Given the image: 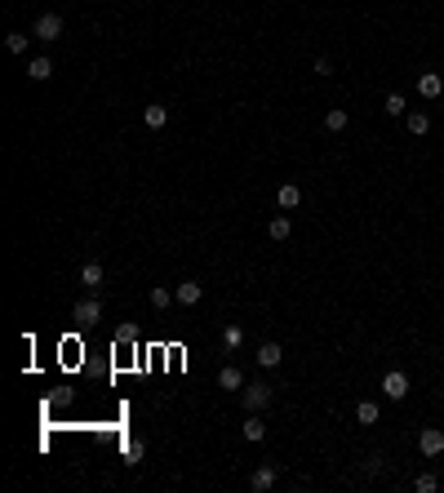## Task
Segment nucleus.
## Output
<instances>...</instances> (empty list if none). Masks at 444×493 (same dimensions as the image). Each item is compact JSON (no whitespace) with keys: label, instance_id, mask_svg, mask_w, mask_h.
Segmentation results:
<instances>
[{"label":"nucleus","instance_id":"f257e3e1","mask_svg":"<svg viewBox=\"0 0 444 493\" xmlns=\"http://www.w3.org/2000/svg\"><path fill=\"white\" fill-rule=\"evenodd\" d=\"M275 391L267 382H245V391H240V404H245V414H262V409H271Z\"/></svg>","mask_w":444,"mask_h":493},{"label":"nucleus","instance_id":"f03ea898","mask_svg":"<svg viewBox=\"0 0 444 493\" xmlns=\"http://www.w3.org/2000/svg\"><path fill=\"white\" fill-rule=\"evenodd\" d=\"M418 453H422V458H440L444 453V431L440 427H422L418 431Z\"/></svg>","mask_w":444,"mask_h":493},{"label":"nucleus","instance_id":"7ed1b4c3","mask_svg":"<svg viewBox=\"0 0 444 493\" xmlns=\"http://www.w3.org/2000/svg\"><path fill=\"white\" fill-rule=\"evenodd\" d=\"M31 36H36V40H45V45H54L58 36H63V18H58V14H40V18H36V27H31Z\"/></svg>","mask_w":444,"mask_h":493},{"label":"nucleus","instance_id":"20e7f679","mask_svg":"<svg viewBox=\"0 0 444 493\" xmlns=\"http://www.w3.org/2000/svg\"><path fill=\"white\" fill-rule=\"evenodd\" d=\"M275 480H280V467H275V462H262V467H254V476H249V489H254V493H267V489H275Z\"/></svg>","mask_w":444,"mask_h":493},{"label":"nucleus","instance_id":"39448f33","mask_svg":"<svg viewBox=\"0 0 444 493\" xmlns=\"http://www.w3.org/2000/svg\"><path fill=\"white\" fill-rule=\"evenodd\" d=\"M382 395H387V400H404V395H409V374L391 369V374L382 378Z\"/></svg>","mask_w":444,"mask_h":493},{"label":"nucleus","instance_id":"423d86ee","mask_svg":"<svg viewBox=\"0 0 444 493\" xmlns=\"http://www.w3.org/2000/svg\"><path fill=\"white\" fill-rule=\"evenodd\" d=\"M298 204H303V187H298V183H280V187H275V209H280V213L298 209Z\"/></svg>","mask_w":444,"mask_h":493},{"label":"nucleus","instance_id":"0eeeda50","mask_svg":"<svg viewBox=\"0 0 444 493\" xmlns=\"http://www.w3.org/2000/svg\"><path fill=\"white\" fill-rule=\"evenodd\" d=\"M280 360H284V347L280 342H262L258 347V369H280Z\"/></svg>","mask_w":444,"mask_h":493},{"label":"nucleus","instance_id":"6e6552de","mask_svg":"<svg viewBox=\"0 0 444 493\" xmlns=\"http://www.w3.org/2000/svg\"><path fill=\"white\" fill-rule=\"evenodd\" d=\"M71 316H76L80 324H98V320H102V303H98V298H85V303H76V311H71Z\"/></svg>","mask_w":444,"mask_h":493},{"label":"nucleus","instance_id":"1a4fd4ad","mask_svg":"<svg viewBox=\"0 0 444 493\" xmlns=\"http://www.w3.org/2000/svg\"><path fill=\"white\" fill-rule=\"evenodd\" d=\"M174 294H178V303H183V307H196L200 298H205V285H200V280H183Z\"/></svg>","mask_w":444,"mask_h":493},{"label":"nucleus","instance_id":"9d476101","mask_svg":"<svg viewBox=\"0 0 444 493\" xmlns=\"http://www.w3.org/2000/svg\"><path fill=\"white\" fill-rule=\"evenodd\" d=\"M218 387L222 391H245V374H240L236 365H222L218 369Z\"/></svg>","mask_w":444,"mask_h":493},{"label":"nucleus","instance_id":"9b49d317","mask_svg":"<svg viewBox=\"0 0 444 493\" xmlns=\"http://www.w3.org/2000/svg\"><path fill=\"white\" fill-rule=\"evenodd\" d=\"M418 93H422V98H440V93H444V80L436 76V71H422V76H418Z\"/></svg>","mask_w":444,"mask_h":493},{"label":"nucleus","instance_id":"f8f14e48","mask_svg":"<svg viewBox=\"0 0 444 493\" xmlns=\"http://www.w3.org/2000/svg\"><path fill=\"white\" fill-rule=\"evenodd\" d=\"M142 120H147V129H164V125H169V107H164V103H147Z\"/></svg>","mask_w":444,"mask_h":493},{"label":"nucleus","instance_id":"ddd939ff","mask_svg":"<svg viewBox=\"0 0 444 493\" xmlns=\"http://www.w3.org/2000/svg\"><path fill=\"white\" fill-rule=\"evenodd\" d=\"M289 232H293V222H289V213H275V218L267 222V236L280 245V240H289Z\"/></svg>","mask_w":444,"mask_h":493},{"label":"nucleus","instance_id":"4468645a","mask_svg":"<svg viewBox=\"0 0 444 493\" xmlns=\"http://www.w3.org/2000/svg\"><path fill=\"white\" fill-rule=\"evenodd\" d=\"M404 125H409L413 138H427V134H431V116H427V112H409V116H404Z\"/></svg>","mask_w":444,"mask_h":493},{"label":"nucleus","instance_id":"2eb2a0df","mask_svg":"<svg viewBox=\"0 0 444 493\" xmlns=\"http://www.w3.org/2000/svg\"><path fill=\"white\" fill-rule=\"evenodd\" d=\"M80 285L93 289V294L102 289V267H98V262H85V267H80Z\"/></svg>","mask_w":444,"mask_h":493},{"label":"nucleus","instance_id":"dca6fc26","mask_svg":"<svg viewBox=\"0 0 444 493\" xmlns=\"http://www.w3.org/2000/svg\"><path fill=\"white\" fill-rule=\"evenodd\" d=\"M27 76H31V80H49V76H54V58H45V54L31 58V63H27Z\"/></svg>","mask_w":444,"mask_h":493},{"label":"nucleus","instance_id":"f3484780","mask_svg":"<svg viewBox=\"0 0 444 493\" xmlns=\"http://www.w3.org/2000/svg\"><path fill=\"white\" fill-rule=\"evenodd\" d=\"M240 431H245V440H262V436H267V423H262V414H249Z\"/></svg>","mask_w":444,"mask_h":493},{"label":"nucleus","instance_id":"a211bd4d","mask_svg":"<svg viewBox=\"0 0 444 493\" xmlns=\"http://www.w3.org/2000/svg\"><path fill=\"white\" fill-rule=\"evenodd\" d=\"M325 129H329V134H342V129H346V107H329V112H325Z\"/></svg>","mask_w":444,"mask_h":493},{"label":"nucleus","instance_id":"6ab92c4d","mask_svg":"<svg viewBox=\"0 0 444 493\" xmlns=\"http://www.w3.org/2000/svg\"><path fill=\"white\" fill-rule=\"evenodd\" d=\"M355 423H360V427H374V423H378V404H374V400H360V404H355Z\"/></svg>","mask_w":444,"mask_h":493},{"label":"nucleus","instance_id":"aec40b11","mask_svg":"<svg viewBox=\"0 0 444 493\" xmlns=\"http://www.w3.org/2000/svg\"><path fill=\"white\" fill-rule=\"evenodd\" d=\"M169 303H178V294L169 289V285H155V289H151V307H155V311H164Z\"/></svg>","mask_w":444,"mask_h":493},{"label":"nucleus","instance_id":"412c9836","mask_svg":"<svg viewBox=\"0 0 444 493\" xmlns=\"http://www.w3.org/2000/svg\"><path fill=\"white\" fill-rule=\"evenodd\" d=\"M382 112H387V116H409V103H404V93H387Z\"/></svg>","mask_w":444,"mask_h":493},{"label":"nucleus","instance_id":"4be33fe9","mask_svg":"<svg viewBox=\"0 0 444 493\" xmlns=\"http://www.w3.org/2000/svg\"><path fill=\"white\" fill-rule=\"evenodd\" d=\"M27 40H31L27 31H9V36H5V50H9V54H27Z\"/></svg>","mask_w":444,"mask_h":493},{"label":"nucleus","instance_id":"5701e85b","mask_svg":"<svg viewBox=\"0 0 444 493\" xmlns=\"http://www.w3.org/2000/svg\"><path fill=\"white\" fill-rule=\"evenodd\" d=\"M240 342H245V329H240V324H227V329H222V347H227V351H236Z\"/></svg>","mask_w":444,"mask_h":493},{"label":"nucleus","instance_id":"b1692460","mask_svg":"<svg viewBox=\"0 0 444 493\" xmlns=\"http://www.w3.org/2000/svg\"><path fill=\"white\" fill-rule=\"evenodd\" d=\"M436 489H440V476H431V471L418 476V493H436Z\"/></svg>","mask_w":444,"mask_h":493},{"label":"nucleus","instance_id":"393cba45","mask_svg":"<svg viewBox=\"0 0 444 493\" xmlns=\"http://www.w3.org/2000/svg\"><path fill=\"white\" fill-rule=\"evenodd\" d=\"M116 342L125 347V342H138V329L134 324H116Z\"/></svg>","mask_w":444,"mask_h":493},{"label":"nucleus","instance_id":"a878e982","mask_svg":"<svg viewBox=\"0 0 444 493\" xmlns=\"http://www.w3.org/2000/svg\"><path fill=\"white\" fill-rule=\"evenodd\" d=\"M125 458L134 462V467L142 462V440H129V444H125Z\"/></svg>","mask_w":444,"mask_h":493},{"label":"nucleus","instance_id":"bb28decb","mask_svg":"<svg viewBox=\"0 0 444 493\" xmlns=\"http://www.w3.org/2000/svg\"><path fill=\"white\" fill-rule=\"evenodd\" d=\"M311 71H316V76H333V63H329V58H316V67H311Z\"/></svg>","mask_w":444,"mask_h":493}]
</instances>
